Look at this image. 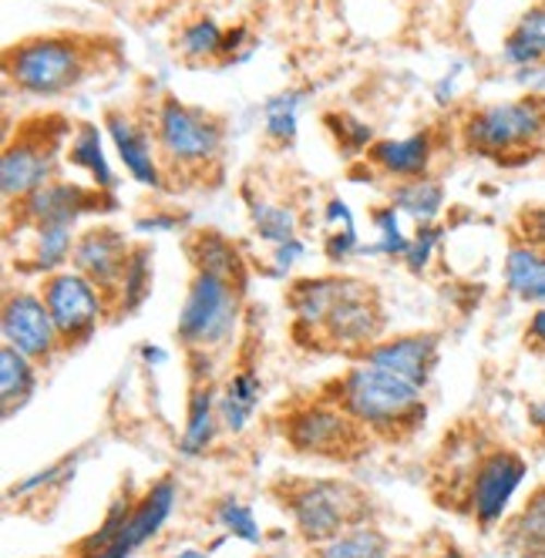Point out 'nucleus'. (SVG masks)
<instances>
[{"label": "nucleus", "instance_id": "obj_1", "mask_svg": "<svg viewBox=\"0 0 545 558\" xmlns=\"http://www.w3.org/2000/svg\"><path fill=\"white\" fill-rule=\"evenodd\" d=\"M330 397L377 437H404L424 421V387L367 361L350 364Z\"/></svg>", "mask_w": 545, "mask_h": 558}, {"label": "nucleus", "instance_id": "obj_2", "mask_svg": "<svg viewBox=\"0 0 545 558\" xmlns=\"http://www.w3.org/2000/svg\"><path fill=\"white\" fill-rule=\"evenodd\" d=\"M88 71H92V45L68 34L27 37V41L8 48L4 54L8 85L34 98H58L82 85Z\"/></svg>", "mask_w": 545, "mask_h": 558}, {"label": "nucleus", "instance_id": "obj_3", "mask_svg": "<svg viewBox=\"0 0 545 558\" xmlns=\"http://www.w3.org/2000/svg\"><path fill=\"white\" fill-rule=\"evenodd\" d=\"M461 142L469 145V151L495 158L501 166L525 162L545 142V105L538 98L485 105L464 118Z\"/></svg>", "mask_w": 545, "mask_h": 558}, {"label": "nucleus", "instance_id": "obj_4", "mask_svg": "<svg viewBox=\"0 0 545 558\" xmlns=\"http://www.w3.org/2000/svg\"><path fill=\"white\" fill-rule=\"evenodd\" d=\"M240 316H243V287L216 272L196 269L179 306L175 337L189 353H213L237 337Z\"/></svg>", "mask_w": 545, "mask_h": 558}, {"label": "nucleus", "instance_id": "obj_5", "mask_svg": "<svg viewBox=\"0 0 545 558\" xmlns=\"http://www.w3.org/2000/svg\"><path fill=\"white\" fill-rule=\"evenodd\" d=\"M283 508L293 518V529L310 545H327L347 529L367 522V501L358 488L343 482H296L283 495Z\"/></svg>", "mask_w": 545, "mask_h": 558}, {"label": "nucleus", "instance_id": "obj_6", "mask_svg": "<svg viewBox=\"0 0 545 558\" xmlns=\"http://www.w3.org/2000/svg\"><path fill=\"white\" fill-rule=\"evenodd\" d=\"M226 129L219 118L182 105L179 98H162L155 108V145L169 169L203 172L222 155Z\"/></svg>", "mask_w": 545, "mask_h": 558}, {"label": "nucleus", "instance_id": "obj_7", "mask_svg": "<svg viewBox=\"0 0 545 558\" xmlns=\"http://www.w3.org/2000/svg\"><path fill=\"white\" fill-rule=\"evenodd\" d=\"M283 437H287V445L300 454L350 458L364 448L367 430L327 393V397H320V401L293 408L283 417Z\"/></svg>", "mask_w": 545, "mask_h": 558}, {"label": "nucleus", "instance_id": "obj_8", "mask_svg": "<svg viewBox=\"0 0 545 558\" xmlns=\"http://www.w3.org/2000/svg\"><path fill=\"white\" fill-rule=\"evenodd\" d=\"M37 293L48 303V313L61 333L64 350L88 343L105 324V313L111 306V300L77 269H61L55 276H45Z\"/></svg>", "mask_w": 545, "mask_h": 558}, {"label": "nucleus", "instance_id": "obj_9", "mask_svg": "<svg viewBox=\"0 0 545 558\" xmlns=\"http://www.w3.org/2000/svg\"><path fill=\"white\" fill-rule=\"evenodd\" d=\"M525 474L529 464L512 448H492L472 464L464 498H469V511L482 532L505 525V514H509L519 488L525 485Z\"/></svg>", "mask_w": 545, "mask_h": 558}, {"label": "nucleus", "instance_id": "obj_10", "mask_svg": "<svg viewBox=\"0 0 545 558\" xmlns=\"http://www.w3.org/2000/svg\"><path fill=\"white\" fill-rule=\"evenodd\" d=\"M64 138H71L68 125L55 135H45V125H31L4 148V158H0V192H4L8 206L24 203L41 185L55 182L58 151Z\"/></svg>", "mask_w": 545, "mask_h": 558}, {"label": "nucleus", "instance_id": "obj_11", "mask_svg": "<svg viewBox=\"0 0 545 558\" xmlns=\"http://www.w3.org/2000/svg\"><path fill=\"white\" fill-rule=\"evenodd\" d=\"M380 330H384V313H380V303L374 296L371 287H364L361 279H350L327 316V324L320 330V347H330V350H347V353H364L367 347H374L380 340Z\"/></svg>", "mask_w": 545, "mask_h": 558}, {"label": "nucleus", "instance_id": "obj_12", "mask_svg": "<svg viewBox=\"0 0 545 558\" xmlns=\"http://www.w3.org/2000/svg\"><path fill=\"white\" fill-rule=\"evenodd\" d=\"M0 337H4L8 347L31 356L34 364H48L58 350H64L45 296L34 290H14L4 296V310H0Z\"/></svg>", "mask_w": 545, "mask_h": 558}, {"label": "nucleus", "instance_id": "obj_13", "mask_svg": "<svg viewBox=\"0 0 545 558\" xmlns=\"http://www.w3.org/2000/svg\"><path fill=\"white\" fill-rule=\"evenodd\" d=\"M129 259H132V250H129L125 232L111 229V226H92L85 232H77L71 269L88 276L92 283L114 303L119 300V290H122Z\"/></svg>", "mask_w": 545, "mask_h": 558}, {"label": "nucleus", "instance_id": "obj_14", "mask_svg": "<svg viewBox=\"0 0 545 558\" xmlns=\"http://www.w3.org/2000/svg\"><path fill=\"white\" fill-rule=\"evenodd\" d=\"M114 209L111 195L101 189H82L74 182H48L24 203H17V226H41V222H82L88 213Z\"/></svg>", "mask_w": 545, "mask_h": 558}, {"label": "nucleus", "instance_id": "obj_15", "mask_svg": "<svg viewBox=\"0 0 545 558\" xmlns=\"http://www.w3.org/2000/svg\"><path fill=\"white\" fill-rule=\"evenodd\" d=\"M175 501H179V485L175 477H159L132 508L125 529L119 532L105 551H98V558H132L142 545H148L155 535L166 529V522L175 511Z\"/></svg>", "mask_w": 545, "mask_h": 558}, {"label": "nucleus", "instance_id": "obj_16", "mask_svg": "<svg viewBox=\"0 0 545 558\" xmlns=\"http://www.w3.org/2000/svg\"><path fill=\"white\" fill-rule=\"evenodd\" d=\"M438 350H441L438 333H401V337H380L358 361L391 371L417 387H427V380H432L438 367Z\"/></svg>", "mask_w": 545, "mask_h": 558}, {"label": "nucleus", "instance_id": "obj_17", "mask_svg": "<svg viewBox=\"0 0 545 558\" xmlns=\"http://www.w3.org/2000/svg\"><path fill=\"white\" fill-rule=\"evenodd\" d=\"M105 132H108L114 151H119L125 172L135 182H142L148 189H162V182H166L162 162H159L162 155H159V145H155V135L145 125H138L125 111H111L105 118Z\"/></svg>", "mask_w": 545, "mask_h": 558}, {"label": "nucleus", "instance_id": "obj_18", "mask_svg": "<svg viewBox=\"0 0 545 558\" xmlns=\"http://www.w3.org/2000/svg\"><path fill=\"white\" fill-rule=\"evenodd\" d=\"M21 235H27V250L17 253V269L31 276H55L61 272L77 243L74 222H41V226H17Z\"/></svg>", "mask_w": 545, "mask_h": 558}, {"label": "nucleus", "instance_id": "obj_19", "mask_svg": "<svg viewBox=\"0 0 545 558\" xmlns=\"http://www.w3.org/2000/svg\"><path fill=\"white\" fill-rule=\"evenodd\" d=\"M432 155H435V142L427 132H414L404 138H377L367 151V162L395 182H408V179H421L432 169Z\"/></svg>", "mask_w": 545, "mask_h": 558}, {"label": "nucleus", "instance_id": "obj_20", "mask_svg": "<svg viewBox=\"0 0 545 558\" xmlns=\"http://www.w3.org/2000/svg\"><path fill=\"white\" fill-rule=\"evenodd\" d=\"M347 283V276H317V279H300L290 290V310L300 333L320 337L327 316Z\"/></svg>", "mask_w": 545, "mask_h": 558}, {"label": "nucleus", "instance_id": "obj_21", "mask_svg": "<svg viewBox=\"0 0 545 558\" xmlns=\"http://www.w3.org/2000/svg\"><path fill=\"white\" fill-rule=\"evenodd\" d=\"M505 290L519 303L545 306V250L516 243L505 253Z\"/></svg>", "mask_w": 545, "mask_h": 558}, {"label": "nucleus", "instance_id": "obj_22", "mask_svg": "<svg viewBox=\"0 0 545 558\" xmlns=\"http://www.w3.org/2000/svg\"><path fill=\"white\" fill-rule=\"evenodd\" d=\"M219 424H222L219 421V393L213 390L209 380H196V387H192V397H189V417H185V430H182L179 451L185 458L203 454L213 445Z\"/></svg>", "mask_w": 545, "mask_h": 558}, {"label": "nucleus", "instance_id": "obj_23", "mask_svg": "<svg viewBox=\"0 0 545 558\" xmlns=\"http://www.w3.org/2000/svg\"><path fill=\"white\" fill-rule=\"evenodd\" d=\"M501 58L509 61L516 71L535 68L545 61V0L532 4L501 41Z\"/></svg>", "mask_w": 545, "mask_h": 558}, {"label": "nucleus", "instance_id": "obj_24", "mask_svg": "<svg viewBox=\"0 0 545 558\" xmlns=\"http://www.w3.org/2000/svg\"><path fill=\"white\" fill-rule=\"evenodd\" d=\"M68 162L74 169H82L92 175L95 189L101 192H111L119 185V175L111 172L108 158H105V145H101V129L95 122H82L77 129H71V138H68Z\"/></svg>", "mask_w": 545, "mask_h": 558}, {"label": "nucleus", "instance_id": "obj_25", "mask_svg": "<svg viewBox=\"0 0 545 558\" xmlns=\"http://www.w3.org/2000/svg\"><path fill=\"white\" fill-rule=\"evenodd\" d=\"M259 397H263L259 374H253V371L232 374L226 380L222 393H219V421H222V427L232 430V434H240L253 421V414L259 408Z\"/></svg>", "mask_w": 545, "mask_h": 558}, {"label": "nucleus", "instance_id": "obj_26", "mask_svg": "<svg viewBox=\"0 0 545 558\" xmlns=\"http://www.w3.org/2000/svg\"><path fill=\"white\" fill-rule=\"evenodd\" d=\"M37 390V364L14 347H0V401L4 417H14Z\"/></svg>", "mask_w": 545, "mask_h": 558}, {"label": "nucleus", "instance_id": "obj_27", "mask_svg": "<svg viewBox=\"0 0 545 558\" xmlns=\"http://www.w3.org/2000/svg\"><path fill=\"white\" fill-rule=\"evenodd\" d=\"M505 545L519 558H545V498L535 492L509 522H505Z\"/></svg>", "mask_w": 545, "mask_h": 558}, {"label": "nucleus", "instance_id": "obj_28", "mask_svg": "<svg viewBox=\"0 0 545 558\" xmlns=\"http://www.w3.org/2000/svg\"><path fill=\"white\" fill-rule=\"evenodd\" d=\"M391 206L414 219L417 226L421 222H435L438 213L445 209V185L435 182L432 175H421V179H408V182H398L391 189Z\"/></svg>", "mask_w": 545, "mask_h": 558}, {"label": "nucleus", "instance_id": "obj_29", "mask_svg": "<svg viewBox=\"0 0 545 558\" xmlns=\"http://www.w3.org/2000/svg\"><path fill=\"white\" fill-rule=\"evenodd\" d=\"M192 263H196L199 272H216V276L232 279V283H240V287L246 283L243 256L222 232H199L196 243H192Z\"/></svg>", "mask_w": 545, "mask_h": 558}, {"label": "nucleus", "instance_id": "obj_30", "mask_svg": "<svg viewBox=\"0 0 545 558\" xmlns=\"http://www.w3.org/2000/svg\"><path fill=\"white\" fill-rule=\"evenodd\" d=\"M387 555H391V545H387L384 532L374 529L371 522L347 529L343 535L317 548V558H387Z\"/></svg>", "mask_w": 545, "mask_h": 558}, {"label": "nucleus", "instance_id": "obj_31", "mask_svg": "<svg viewBox=\"0 0 545 558\" xmlns=\"http://www.w3.org/2000/svg\"><path fill=\"white\" fill-rule=\"evenodd\" d=\"M250 219H253V232L269 246H280L296 239V209L283 206V203H266V198H250Z\"/></svg>", "mask_w": 545, "mask_h": 558}, {"label": "nucleus", "instance_id": "obj_32", "mask_svg": "<svg viewBox=\"0 0 545 558\" xmlns=\"http://www.w3.org/2000/svg\"><path fill=\"white\" fill-rule=\"evenodd\" d=\"M300 105H303V95L300 92H280V95L266 98V105H263V129H266V135L272 142L290 145L296 138Z\"/></svg>", "mask_w": 545, "mask_h": 558}, {"label": "nucleus", "instance_id": "obj_33", "mask_svg": "<svg viewBox=\"0 0 545 558\" xmlns=\"http://www.w3.org/2000/svg\"><path fill=\"white\" fill-rule=\"evenodd\" d=\"M222 27L213 17H192L189 24H182L179 31V51L189 61H206V58H219L222 48Z\"/></svg>", "mask_w": 545, "mask_h": 558}, {"label": "nucleus", "instance_id": "obj_34", "mask_svg": "<svg viewBox=\"0 0 545 558\" xmlns=\"http://www.w3.org/2000/svg\"><path fill=\"white\" fill-rule=\"evenodd\" d=\"M213 518H216V525H219L226 535H232V538H240V542H246V545H259V542H263V529H259V522H256L253 508H250L246 501H240L237 495H226V498L216 505Z\"/></svg>", "mask_w": 545, "mask_h": 558}, {"label": "nucleus", "instance_id": "obj_35", "mask_svg": "<svg viewBox=\"0 0 545 558\" xmlns=\"http://www.w3.org/2000/svg\"><path fill=\"white\" fill-rule=\"evenodd\" d=\"M371 222H374V232H377V243L367 250V253H377V256H391V259H404L408 246H411V235L404 232L401 226V213L387 203V206H377L371 213Z\"/></svg>", "mask_w": 545, "mask_h": 558}, {"label": "nucleus", "instance_id": "obj_36", "mask_svg": "<svg viewBox=\"0 0 545 558\" xmlns=\"http://www.w3.org/2000/svg\"><path fill=\"white\" fill-rule=\"evenodd\" d=\"M152 293V253L148 250H132V259L125 266V279H122V290L114 306L119 310H138L142 300Z\"/></svg>", "mask_w": 545, "mask_h": 558}, {"label": "nucleus", "instance_id": "obj_37", "mask_svg": "<svg viewBox=\"0 0 545 558\" xmlns=\"http://www.w3.org/2000/svg\"><path fill=\"white\" fill-rule=\"evenodd\" d=\"M327 125H330L337 145L347 155H367L371 145L377 142L374 138V129L364 122V118H358V114H327Z\"/></svg>", "mask_w": 545, "mask_h": 558}, {"label": "nucleus", "instance_id": "obj_38", "mask_svg": "<svg viewBox=\"0 0 545 558\" xmlns=\"http://www.w3.org/2000/svg\"><path fill=\"white\" fill-rule=\"evenodd\" d=\"M441 239H445V229L438 222H421L414 229V235H411V246H408V253H404L401 263L411 272H424L427 266H432V259H435V253L441 246Z\"/></svg>", "mask_w": 545, "mask_h": 558}, {"label": "nucleus", "instance_id": "obj_39", "mask_svg": "<svg viewBox=\"0 0 545 558\" xmlns=\"http://www.w3.org/2000/svg\"><path fill=\"white\" fill-rule=\"evenodd\" d=\"M519 243H529L535 250H545V203L525 206L519 213Z\"/></svg>", "mask_w": 545, "mask_h": 558}, {"label": "nucleus", "instance_id": "obj_40", "mask_svg": "<svg viewBox=\"0 0 545 558\" xmlns=\"http://www.w3.org/2000/svg\"><path fill=\"white\" fill-rule=\"evenodd\" d=\"M364 246H361V232H358V226L354 229H334L330 235H327V256L330 259H350L354 253H361Z\"/></svg>", "mask_w": 545, "mask_h": 558}, {"label": "nucleus", "instance_id": "obj_41", "mask_svg": "<svg viewBox=\"0 0 545 558\" xmlns=\"http://www.w3.org/2000/svg\"><path fill=\"white\" fill-rule=\"evenodd\" d=\"M303 256H306V246L300 243V239H290V243L272 246V266H269V272L272 276H287Z\"/></svg>", "mask_w": 545, "mask_h": 558}, {"label": "nucleus", "instance_id": "obj_42", "mask_svg": "<svg viewBox=\"0 0 545 558\" xmlns=\"http://www.w3.org/2000/svg\"><path fill=\"white\" fill-rule=\"evenodd\" d=\"M246 45H250V27H246V24L226 27V34H222V48H219V58H226V61H243V58H250V51H243Z\"/></svg>", "mask_w": 545, "mask_h": 558}, {"label": "nucleus", "instance_id": "obj_43", "mask_svg": "<svg viewBox=\"0 0 545 558\" xmlns=\"http://www.w3.org/2000/svg\"><path fill=\"white\" fill-rule=\"evenodd\" d=\"M324 222L330 229H354V213H350V206L343 203V198H330L327 209H324Z\"/></svg>", "mask_w": 545, "mask_h": 558}, {"label": "nucleus", "instance_id": "obj_44", "mask_svg": "<svg viewBox=\"0 0 545 558\" xmlns=\"http://www.w3.org/2000/svg\"><path fill=\"white\" fill-rule=\"evenodd\" d=\"M525 343L535 350V353H545V306H535L529 324H525Z\"/></svg>", "mask_w": 545, "mask_h": 558}, {"label": "nucleus", "instance_id": "obj_45", "mask_svg": "<svg viewBox=\"0 0 545 558\" xmlns=\"http://www.w3.org/2000/svg\"><path fill=\"white\" fill-rule=\"evenodd\" d=\"M169 558H213V555L203 551V548H182V551H172Z\"/></svg>", "mask_w": 545, "mask_h": 558}, {"label": "nucleus", "instance_id": "obj_46", "mask_svg": "<svg viewBox=\"0 0 545 558\" xmlns=\"http://www.w3.org/2000/svg\"><path fill=\"white\" fill-rule=\"evenodd\" d=\"M435 558H469V555H464V551H461L458 545H445V548H441V551H438Z\"/></svg>", "mask_w": 545, "mask_h": 558}, {"label": "nucleus", "instance_id": "obj_47", "mask_svg": "<svg viewBox=\"0 0 545 558\" xmlns=\"http://www.w3.org/2000/svg\"><path fill=\"white\" fill-rule=\"evenodd\" d=\"M74 558H98V555H88V551H77Z\"/></svg>", "mask_w": 545, "mask_h": 558}, {"label": "nucleus", "instance_id": "obj_48", "mask_svg": "<svg viewBox=\"0 0 545 558\" xmlns=\"http://www.w3.org/2000/svg\"><path fill=\"white\" fill-rule=\"evenodd\" d=\"M256 558H283V555H272V551H266V555H256Z\"/></svg>", "mask_w": 545, "mask_h": 558}, {"label": "nucleus", "instance_id": "obj_49", "mask_svg": "<svg viewBox=\"0 0 545 558\" xmlns=\"http://www.w3.org/2000/svg\"><path fill=\"white\" fill-rule=\"evenodd\" d=\"M387 558H414V555H387Z\"/></svg>", "mask_w": 545, "mask_h": 558}, {"label": "nucleus", "instance_id": "obj_50", "mask_svg": "<svg viewBox=\"0 0 545 558\" xmlns=\"http://www.w3.org/2000/svg\"><path fill=\"white\" fill-rule=\"evenodd\" d=\"M538 495H542V498H545V485H542V488H538Z\"/></svg>", "mask_w": 545, "mask_h": 558}]
</instances>
